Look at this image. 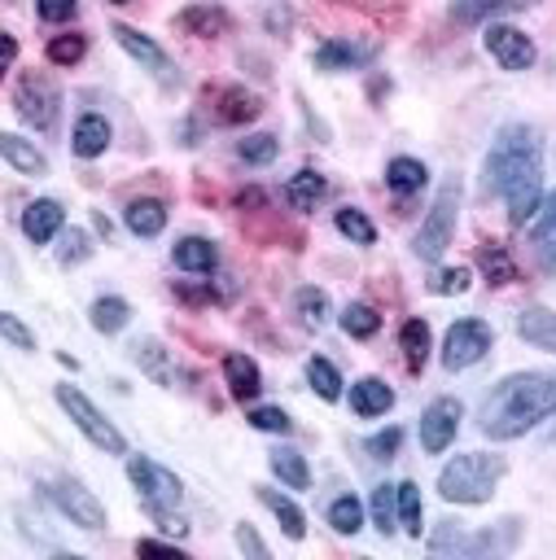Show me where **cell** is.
I'll list each match as a JSON object with an SVG mask.
<instances>
[{"label":"cell","mask_w":556,"mask_h":560,"mask_svg":"<svg viewBox=\"0 0 556 560\" xmlns=\"http://www.w3.org/2000/svg\"><path fill=\"white\" fill-rule=\"evenodd\" d=\"M482 188L499 192L508 201V219L521 228L538 214L543 201V136L530 122H503L486 162H482Z\"/></svg>","instance_id":"1"},{"label":"cell","mask_w":556,"mask_h":560,"mask_svg":"<svg viewBox=\"0 0 556 560\" xmlns=\"http://www.w3.org/2000/svg\"><path fill=\"white\" fill-rule=\"evenodd\" d=\"M556 416V376L552 372H512L482 402V433L490 442H512Z\"/></svg>","instance_id":"2"},{"label":"cell","mask_w":556,"mask_h":560,"mask_svg":"<svg viewBox=\"0 0 556 560\" xmlns=\"http://www.w3.org/2000/svg\"><path fill=\"white\" fill-rule=\"evenodd\" d=\"M508 472V459L503 455H486V451H464L455 459H447L438 468V494L447 503H464V508H477V503H490L495 486L503 481Z\"/></svg>","instance_id":"3"},{"label":"cell","mask_w":556,"mask_h":560,"mask_svg":"<svg viewBox=\"0 0 556 560\" xmlns=\"http://www.w3.org/2000/svg\"><path fill=\"white\" fill-rule=\"evenodd\" d=\"M53 398H57V407L74 420V429H79L92 446H101L105 455H127V438L114 429V420H105V411H101L79 385H57Z\"/></svg>","instance_id":"4"},{"label":"cell","mask_w":556,"mask_h":560,"mask_svg":"<svg viewBox=\"0 0 556 560\" xmlns=\"http://www.w3.org/2000/svg\"><path fill=\"white\" fill-rule=\"evenodd\" d=\"M455 219H460V184H455V179H447V184L438 188V197H433V206H429V214H425V223H420L416 241H412L416 258L438 262V258L447 254L451 236H455Z\"/></svg>","instance_id":"5"},{"label":"cell","mask_w":556,"mask_h":560,"mask_svg":"<svg viewBox=\"0 0 556 560\" xmlns=\"http://www.w3.org/2000/svg\"><path fill=\"white\" fill-rule=\"evenodd\" d=\"M127 477H131V486H136V494L144 499V508L149 512H175L179 508V499H184V486H179V477L171 472V468H162V464H153L149 455H131L127 459Z\"/></svg>","instance_id":"6"},{"label":"cell","mask_w":556,"mask_h":560,"mask_svg":"<svg viewBox=\"0 0 556 560\" xmlns=\"http://www.w3.org/2000/svg\"><path fill=\"white\" fill-rule=\"evenodd\" d=\"M490 341H495V332H490L486 319H477V315L455 319V324L447 328V337H442V368H447V372H464V368L482 363L486 350H490Z\"/></svg>","instance_id":"7"},{"label":"cell","mask_w":556,"mask_h":560,"mask_svg":"<svg viewBox=\"0 0 556 560\" xmlns=\"http://www.w3.org/2000/svg\"><path fill=\"white\" fill-rule=\"evenodd\" d=\"M13 109H18V118L22 122H31L35 131H53V122H57V109H61V92H57V83L48 79V74H22V83H18V92H13Z\"/></svg>","instance_id":"8"},{"label":"cell","mask_w":556,"mask_h":560,"mask_svg":"<svg viewBox=\"0 0 556 560\" xmlns=\"http://www.w3.org/2000/svg\"><path fill=\"white\" fill-rule=\"evenodd\" d=\"M48 499L57 503V512L70 521V525H79V529H105V508H101V499L83 486V481H74V477H61V481H53L48 486Z\"/></svg>","instance_id":"9"},{"label":"cell","mask_w":556,"mask_h":560,"mask_svg":"<svg viewBox=\"0 0 556 560\" xmlns=\"http://www.w3.org/2000/svg\"><path fill=\"white\" fill-rule=\"evenodd\" d=\"M482 44H486V52H490L503 70H512V74L530 70V66H534V57H538L534 39H530L521 26H508V22H486Z\"/></svg>","instance_id":"10"},{"label":"cell","mask_w":556,"mask_h":560,"mask_svg":"<svg viewBox=\"0 0 556 560\" xmlns=\"http://www.w3.org/2000/svg\"><path fill=\"white\" fill-rule=\"evenodd\" d=\"M460 420H464L460 398H433V402L420 411V446H425V455H442V451L455 442Z\"/></svg>","instance_id":"11"},{"label":"cell","mask_w":556,"mask_h":560,"mask_svg":"<svg viewBox=\"0 0 556 560\" xmlns=\"http://www.w3.org/2000/svg\"><path fill=\"white\" fill-rule=\"evenodd\" d=\"M61 228H66V210H61V201H53V197H35V201L22 210V236L35 241V245H48Z\"/></svg>","instance_id":"12"},{"label":"cell","mask_w":556,"mask_h":560,"mask_svg":"<svg viewBox=\"0 0 556 560\" xmlns=\"http://www.w3.org/2000/svg\"><path fill=\"white\" fill-rule=\"evenodd\" d=\"M114 39H118V44H123V52H127L131 61H140L144 70H153V74H171V57H166V48H162V44H153L149 35H140L136 26L114 22Z\"/></svg>","instance_id":"13"},{"label":"cell","mask_w":556,"mask_h":560,"mask_svg":"<svg viewBox=\"0 0 556 560\" xmlns=\"http://www.w3.org/2000/svg\"><path fill=\"white\" fill-rule=\"evenodd\" d=\"M315 70L324 74H341V70H359L363 61H372V44H350V39H324L311 52Z\"/></svg>","instance_id":"14"},{"label":"cell","mask_w":556,"mask_h":560,"mask_svg":"<svg viewBox=\"0 0 556 560\" xmlns=\"http://www.w3.org/2000/svg\"><path fill=\"white\" fill-rule=\"evenodd\" d=\"M517 337H521V341H530L534 350L556 354V311H552V306H543V302L521 306V315H517Z\"/></svg>","instance_id":"15"},{"label":"cell","mask_w":556,"mask_h":560,"mask_svg":"<svg viewBox=\"0 0 556 560\" xmlns=\"http://www.w3.org/2000/svg\"><path fill=\"white\" fill-rule=\"evenodd\" d=\"M109 140H114V127L105 122V114H79V122H74V131H70L74 158L92 162V158H101V153L109 149Z\"/></svg>","instance_id":"16"},{"label":"cell","mask_w":556,"mask_h":560,"mask_svg":"<svg viewBox=\"0 0 556 560\" xmlns=\"http://www.w3.org/2000/svg\"><path fill=\"white\" fill-rule=\"evenodd\" d=\"M390 407H394V389H390L381 376H359V381L350 385V411H355V416L372 420V416H385Z\"/></svg>","instance_id":"17"},{"label":"cell","mask_w":556,"mask_h":560,"mask_svg":"<svg viewBox=\"0 0 556 560\" xmlns=\"http://www.w3.org/2000/svg\"><path fill=\"white\" fill-rule=\"evenodd\" d=\"M123 223H127V232L131 236H162V228H166V206L158 201V197H131L127 201V210H123Z\"/></svg>","instance_id":"18"},{"label":"cell","mask_w":556,"mask_h":560,"mask_svg":"<svg viewBox=\"0 0 556 560\" xmlns=\"http://www.w3.org/2000/svg\"><path fill=\"white\" fill-rule=\"evenodd\" d=\"M223 381H228V389H232V398H258V389H263V372H258V363L250 359V354H241V350H232V354H223Z\"/></svg>","instance_id":"19"},{"label":"cell","mask_w":556,"mask_h":560,"mask_svg":"<svg viewBox=\"0 0 556 560\" xmlns=\"http://www.w3.org/2000/svg\"><path fill=\"white\" fill-rule=\"evenodd\" d=\"M258 490V503L280 521V529H285V538H293V542H302L306 538V516H302V508L289 499V494H280V490H271V486H254Z\"/></svg>","instance_id":"20"},{"label":"cell","mask_w":556,"mask_h":560,"mask_svg":"<svg viewBox=\"0 0 556 560\" xmlns=\"http://www.w3.org/2000/svg\"><path fill=\"white\" fill-rule=\"evenodd\" d=\"M517 538H521V521H517V516H503L495 529L468 534L464 551H468V556H508V551L517 547Z\"/></svg>","instance_id":"21"},{"label":"cell","mask_w":556,"mask_h":560,"mask_svg":"<svg viewBox=\"0 0 556 560\" xmlns=\"http://www.w3.org/2000/svg\"><path fill=\"white\" fill-rule=\"evenodd\" d=\"M0 158L22 175H48V158L35 149V140H26L18 131H0Z\"/></svg>","instance_id":"22"},{"label":"cell","mask_w":556,"mask_h":560,"mask_svg":"<svg viewBox=\"0 0 556 560\" xmlns=\"http://www.w3.org/2000/svg\"><path fill=\"white\" fill-rule=\"evenodd\" d=\"M179 31H188V35H197V39H210V35H223L228 26H232V18L219 9V4H210V0H197V4H188L179 18Z\"/></svg>","instance_id":"23"},{"label":"cell","mask_w":556,"mask_h":560,"mask_svg":"<svg viewBox=\"0 0 556 560\" xmlns=\"http://www.w3.org/2000/svg\"><path fill=\"white\" fill-rule=\"evenodd\" d=\"M171 258H175V267L197 271V276H210V271L219 267V249H215V241H206V236H184V241H175V245H171Z\"/></svg>","instance_id":"24"},{"label":"cell","mask_w":556,"mask_h":560,"mask_svg":"<svg viewBox=\"0 0 556 560\" xmlns=\"http://www.w3.org/2000/svg\"><path fill=\"white\" fill-rule=\"evenodd\" d=\"M324 197H328V179H324L320 171H298V175H289V184H285V201H289L293 210H315Z\"/></svg>","instance_id":"25"},{"label":"cell","mask_w":556,"mask_h":560,"mask_svg":"<svg viewBox=\"0 0 556 560\" xmlns=\"http://www.w3.org/2000/svg\"><path fill=\"white\" fill-rule=\"evenodd\" d=\"M385 184H390L398 197H412V192H420V188L429 184V166H425L420 158H390Z\"/></svg>","instance_id":"26"},{"label":"cell","mask_w":556,"mask_h":560,"mask_svg":"<svg viewBox=\"0 0 556 560\" xmlns=\"http://www.w3.org/2000/svg\"><path fill=\"white\" fill-rule=\"evenodd\" d=\"M267 464H271V472L280 477V486H289V490H306V486H311V468H306V455H302V451L276 446V451L267 455Z\"/></svg>","instance_id":"27"},{"label":"cell","mask_w":556,"mask_h":560,"mask_svg":"<svg viewBox=\"0 0 556 560\" xmlns=\"http://www.w3.org/2000/svg\"><path fill=\"white\" fill-rule=\"evenodd\" d=\"M477 267H482V276H486L490 284H512V280H517V262H512V254H508L499 241L477 245Z\"/></svg>","instance_id":"28"},{"label":"cell","mask_w":556,"mask_h":560,"mask_svg":"<svg viewBox=\"0 0 556 560\" xmlns=\"http://www.w3.org/2000/svg\"><path fill=\"white\" fill-rule=\"evenodd\" d=\"M131 359H136L158 385H171V381H175V376H171V359H166V350H162L158 337H140V341H131Z\"/></svg>","instance_id":"29"},{"label":"cell","mask_w":556,"mask_h":560,"mask_svg":"<svg viewBox=\"0 0 556 560\" xmlns=\"http://www.w3.org/2000/svg\"><path fill=\"white\" fill-rule=\"evenodd\" d=\"M525 4H534V0H455V4H451V18L464 22V26H473V22H490L495 13L525 9Z\"/></svg>","instance_id":"30"},{"label":"cell","mask_w":556,"mask_h":560,"mask_svg":"<svg viewBox=\"0 0 556 560\" xmlns=\"http://www.w3.org/2000/svg\"><path fill=\"white\" fill-rule=\"evenodd\" d=\"M293 306H298L302 328H324V324H328V315H333L328 293H324V289H315V284H302V289L293 293Z\"/></svg>","instance_id":"31"},{"label":"cell","mask_w":556,"mask_h":560,"mask_svg":"<svg viewBox=\"0 0 556 560\" xmlns=\"http://www.w3.org/2000/svg\"><path fill=\"white\" fill-rule=\"evenodd\" d=\"M398 346H403V359H407V368L412 372H420L425 368V359H429V324L425 319H407L403 328H398Z\"/></svg>","instance_id":"32"},{"label":"cell","mask_w":556,"mask_h":560,"mask_svg":"<svg viewBox=\"0 0 556 560\" xmlns=\"http://www.w3.org/2000/svg\"><path fill=\"white\" fill-rule=\"evenodd\" d=\"M394 503H398V525L412 534V538H420V521H425V503H420V486L416 481H398L394 486Z\"/></svg>","instance_id":"33"},{"label":"cell","mask_w":556,"mask_h":560,"mask_svg":"<svg viewBox=\"0 0 556 560\" xmlns=\"http://www.w3.org/2000/svg\"><path fill=\"white\" fill-rule=\"evenodd\" d=\"M92 328L96 332H123L127 328V319H131V306L123 302V298H114V293H105V298H96L92 302Z\"/></svg>","instance_id":"34"},{"label":"cell","mask_w":556,"mask_h":560,"mask_svg":"<svg viewBox=\"0 0 556 560\" xmlns=\"http://www.w3.org/2000/svg\"><path fill=\"white\" fill-rule=\"evenodd\" d=\"M258 109H263L258 96L245 88H228L219 96V122H250V118H258Z\"/></svg>","instance_id":"35"},{"label":"cell","mask_w":556,"mask_h":560,"mask_svg":"<svg viewBox=\"0 0 556 560\" xmlns=\"http://www.w3.org/2000/svg\"><path fill=\"white\" fill-rule=\"evenodd\" d=\"M306 381H311V389H315L324 402H337V398H341V385H346L341 372H337L328 359H320V354L306 359Z\"/></svg>","instance_id":"36"},{"label":"cell","mask_w":556,"mask_h":560,"mask_svg":"<svg viewBox=\"0 0 556 560\" xmlns=\"http://www.w3.org/2000/svg\"><path fill=\"white\" fill-rule=\"evenodd\" d=\"M276 153H280V140L271 131H254V136L236 140V158L250 166H267V162H276Z\"/></svg>","instance_id":"37"},{"label":"cell","mask_w":556,"mask_h":560,"mask_svg":"<svg viewBox=\"0 0 556 560\" xmlns=\"http://www.w3.org/2000/svg\"><path fill=\"white\" fill-rule=\"evenodd\" d=\"M333 223H337V232H341L346 241H355V245H372V241H377L372 219H368L363 210H355V206H341V210L333 214Z\"/></svg>","instance_id":"38"},{"label":"cell","mask_w":556,"mask_h":560,"mask_svg":"<svg viewBox=\"0 0 556 560\" xmlns=\"http://www.w3.org/2000/svg\"><path fill=\"white\" fill-rule=\"evenodd\" d=\"M328 525H333L337 534H359V529H363V503H359L355 494H337V499L328 503Z\"/></svg>","instance_id":"39"},{"label":"cell","mask_w":556,"mask_h":560,"mask_svg":"<svg viewBox=\"0 0 556 560\" xmlns=\"http://www.w3.org/2000/svg\"><path fill=\"white\" fill-rule=\"evenodd\" d=\"M337 319H341V332H346V337H372V332L381 328V315H377L368 302H350Z\"/></svg>","instance_id":"40"},{"label":"cell","mask_w":556,"mask_h":560,"mask_svg":"<svg viewBox=\"0 0 556 560\" xmlns=\"http://www.w3.org/2000/svg\"><path fill=\"white\" fill-rule=\"evenodd\" d=\"M44 52H48V61H53V66H74V61H83L88 39H83V35H53Z\"/></svg>","instance_id":"41"},{"label":"cell","mask_w":556,"mask_h":560,"mask_svg":"<svg viewBox=\"0 0 556 560\" xmlns=\"http://www.w3.org/2000/svg\"><path fill=\"white\" fill-rule=\"evenodd\" d=\"M57 236H61V249H57V258H61L66 267H74V262L92 258V236H88L83 228H61Z\"/></svg>","instance_id":"42"},{"label":"cell","mask_w":556,"mask_h":560,"mask_svg":"<svg viewBox=\"0 0 556 560\" xmlns=\"http://www.w3.org/2000/svg\"><path fill=\"white\" fill-rule=\"evenodd\" d=\"M473 284V271L468 267H438V276L429 280V289L438 293V298H451V293H464Z\"/></svg>","instance_id":"43"},{"label":"cell","mask_w":556,"mask_h":560,"mask_svg":"<svg viewBox=\"0 0 556 560\" xmlns=\"http://www.w3.org/2000/svg\"><path fill=\"white\" fill-rule=\"evenodd\" d=\"M394 512H398V503H394V486H377V490H372V525H377L381 534L394 529Z\"/></svg>","instance_id":"44"},{"label":"cell","mask_w":556,"mask_h":560,"mask_svg":"<svg viewBox=\"0 0 556 560\" xmlns=\"http://www.w3.org/2000/svg\"><path fill=\"white\" fill-rule=\"evenodd\" d=\"M245 420H250L254 429H263V433H289V429H293L289 411H280V407H250Z\"/></svg>","instance_id":"45"},{"label":"cell","mask_w":556,"mask_h":560,"mask_svg":"<svg viewBox=\"0 0 556 560\" xmlns=\"http://www.w3.org/2000/svg\"><path fill=\"white\" fill-rule=\"evenodd\" d=\"M0 337H4L9 346H18V350H35V332H31L13 311H0Z\"/></svg>","instance_id":"46"},{"label":"cell","mask_w":556,"mask_h":560,"mask_svg":"<svg viewBox=\"0 0 556 560\" xmlns=\"http://www.w3.org/2000/svg\"><path fill=\"white\" fill-rule=\"evenodd\" d=\"M398 442H403V429H381V433H372L363 446H368L372 459H390V455L398 451Z\"/></svg>","instance_id":"47"},{"label":"cell","mask_w":556,"mask_h":560,"mask_svg":"<svg viewBox=\"0 0 556 560\" xmlns=\"http://www.w3.org/2000/svg\"><path fill=\"white\" fill-rule=\"evenodd\" d=\"M74 9H79V0H35V13L44 22H70Z\"/></svg>","instance_id":"48"},{"label":"cell","mask_w":556,"mask_h":560,"mask_svg":"<svg viewBox=\"0 0 556 560\" xmlns=\"http://www.w3.org/2000/svg\"><path fill=\"white\" fill-rule=\"evenodd\" d=\"M236 547H241V551H250V556H258V560H267V542H263L250 525H236Z\"/></svg>","instance_id":"49"},{"label":"cell","mask_w":556,"mask_h":560,"mask_svg":"<svg viewBox=\"0 0 556 560\" xmlns=\"http://www.w3.org/2000/svg\"><path fill=\"white\" fill-rule=\"evenodd\" d=\"M13 57H18V39L9 31H0V74L13 66Z\"/></svg>","instance_id":"50"},{"label":"cell","mask_w":556,"mask_h":560,"mask_svg":"<svg viewBox=\"0 0 556 560\" xmlns=\"http://www.w3.org/2000/svg\"><path fill=\"white\" fill-rule=\"evenodd\" d=\"M140 551H166V556H179L175 542H158V538H140Z\"/></svg>","instance_id":"51"},{"label":"cell","mask_w":556,"mask_h":560,"mask_svg":"<svg viewBox=\"0 0 556 560\" xmlns=\"http://www.w3.org/2000/svg\"><path fill=\"white\" fill-rule=\"evenodd\" d=\"M538 236H556V219H547V223L538 228Z\"/></svg>","instance_id":"52"},{"label":"cell","mask_w":556,"mask_h":560,"mask_svg":"<svg viewBox=\"0 0 556 560\" xmlns=\"http://www.w3.org/2000/svg\"><path fill=\"white\" fill-rule=\"evenodd\" d=\"M547 219H556V192L547 197Z\"/></svg>","instance_id":"53"},{"label":"cell","mask_w":556,"mask_h":560,"mask_svg":"<svg viewBox=\"0 0 556 560\" xmlns=\"http://www.w3.org/2000/svg\"><path fill=\"white\" fill-rule=\"evenodd\" d=\"M114 4H127V0H114Z\"/></svg>","instance_id":"54"},{"label":"cell","mask_w":556,"mask_h":560,"mask_svg":"<svg viewBox=\"0 0 556 560\" xmlns=\"http://www.w3.org/2000/svg\"><path fill=\"white\" fill-rule=\"evenodd\" d=\"M552 420H556V416H552ZM552 438H556V429H552Z\"/></svg>","instance_id":"55"}]
</instances>
